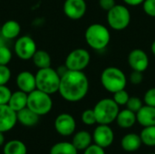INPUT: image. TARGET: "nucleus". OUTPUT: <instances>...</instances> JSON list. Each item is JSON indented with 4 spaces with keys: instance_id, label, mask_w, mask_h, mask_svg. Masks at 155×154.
I'll return each instance as SVG.
<instances>
[{
    "instance_id": "nucleus-1",
    "label": "nucleus",
    "mask_w": 155,
    "mask_h": 154,
    "mask_svg": "<svg viewBox=\"0 0 155 154\" xmlns=\"http://www.w3.org/2000/svg\"><path fill=\"white\" fill-rule=\"evenodd\" d=\"M89 91V80L84 71H70L61 76L58 93L67 102L83 100Z\"/></svg>"
},
{
    "instance_id": "nucleus-2",
    "label": "nucleus",
    "mask_w": 155,
    "mask_h": 154,
    "mask_svg": "<svg viewBox=\"0 0 155 154\" xmlns=\"http://www.w3.org/2000/svg\"><path fill=\"white\" fill-rule=\"evenodd\" d=\"M86 44L95 51L104 50L111 41V33L109 29L98 23L90 25L84 33Z\"/></svg>"
},
{
    "instance_id": "nucleus-3",
    "label": "nucleus",
    "mask_w": 155,
    "mask_h": 154,
    "mask_svg": "<svg viewBox=\"0 0 155 154\" xmlns=\"http://www.w3.org/2000/svg\"><path fill=\"white\" fill-rule=\"evenodd\" d=\"M100 81L103 87L107 92L112 93L125 89L127 85V78L125 74L115 66L106 67L101 74Z\"/></svg>"
},
{
    "instance_id": "nucleus-4",
    "label": "nucleus",
    "mask_w": 155,
    "mask_h": 154,
    "mask_svg": "<svg viewBox=\"0 0 155 154\" xmlns=\"http://www.w3.org/2000/svg\"><path fill=\"white\" fill-rule=\"evenodd\" d=\"M60 81V74L52 67L38 69L37 73L35 74L36 89L45 92L50 95L58 92Z\"/></svg>"
},
{
    "instance_id": "nucleus-5",
    "label": "nucleus",
    "mask_w": 155,
    "mask_h": 154,
    "mask_svg": "<svg viewBox=\"0 0 155 154\" xmlns=\"http://www.w3.org/2000/svg\"><path fill=\"white\" fill-rule=\"evenodd\" d=\"M94 112L98 124H110L116 120L120 112L119 105L111 98L100 100L94 107Z\"/></svg>"
},
{
    "instance_id": "nucleus-6",
    "label": "nucleus",
    "mask_w": 155,
    "mask_h": 154,
    "mask_svg": "<svg viewBox=\"0 0 155 154\" xmlns=\"http://www.w3.org/2000/svg\"><path fill=\"white\" fill-rule=\"evenodd\" d=\"M27 107L39 116L45 115L53 108V100L50 94L35 89L28 93Z\"/></svg>"
},
{
    "instance_id": "nucleus-7",
    "label": "nucleus",
    "mask_w": 155,
    "mask_h": 154,
    "mask_svg": "<svg viewBox=\"0 0 155 154\" xmlns=\"http://www.w3.org/2000/svg\"><path fill=\"white\" fill-rule=\"evenodd\" d=\"M108 25L115 31H122L128 27L131 23L130 10L124 5H115L107 12Z\"/></svg>"
},
{
    "instance_id": "nucleus-8",
    "label": "nucleus",
    "mask_w": 155,
    "mask_h": 154,
    "mask_svg": "<svg viewBox=\"0 0 155 154\" xmlns=\"http://www.w3.org/2000/svg\"><path fill=\"white\" fill-rule=\"evenodd\" d=\"M90 53L84 48H76L66 56L64 65L70 71H84L90 64Z\"/></svg>"
},
{
    "instance_id": "nucleus-9",
    "label": "nucleus",
    "mask_w": 155,
    "mask_h": 154,
    "mask_svg": "<svg viewBox=\"0 0 155 154\" xmlns=\"http://www.w3.org/2000/svg\"><path fill=\"white\" fill-rule=\"evenodd\" d=\"M36 51L35 41L28 35L18 37L15 43V53L16 56L22 60L32 59Z\"/></svg>"
},
{
    "instance_id": "nucleus-10",
    "label": "nucleus",
    "mask_w": 155,
    "mask_h": 154,
    "mask_svg": "<svg viewBox=\"0 0 155 154\" xmlns=\"http://www.w3.org/2000/svg\"><path fill=\"white\" fill-rule=\"evenodd\" d=\"M128 64L133 71L143 73L149 67L148 54L142 49H134L128 55Z\"/></svg>"
},
{
    "instance_id": "nucleus-11",
    "label": "nucleus",
    "mask_w": 155,
    "mask_h": 154,
    "mask_svg": "<svg viewBox=\"0 0 155 154\" xmlns=\"http://www.w3.org/2000/svg\"><path fill=\"white\" fill-rule=\"evenodd\" d=\"M93 140L95 144L104 149L113 144L114 140V133L108 124H99L94 131Z\"/></svg>"
},
{
    "instance_id": "nucleus-12",
    "label": "nucleus",
    "mask_w": 155,
    "mask_h": 154,
    "mask_svg": "<svg viewBox=\"0 0 155 154\" xmlns=\"http://www.w3.org/2000/svg\"><path fill=\"white\" fill-rule=\"evenodd\" d=\"M76 128L74 118L66 113L59 114L54 120V129L62 136L72 135Z\"/></svg>"
},
{
    "instance_id": "nucleus-13",
    "label": "nucleus",
    "mask_w": 155,
    "mask_h": 154,
    "mask_svg": "<svg viewBox=\"0 0 155 154\" xmlns=\"http://www.w3.org/2000/svg\"><path fill=\"white\" fill-rule=\"evenodd\" d=\"M86 9L85 0H65L64 3V13L72 20L83 18L86 13Z\"/></svg>"
},
{
    "instance_id": "nucleus-14",
    "label": "nucleus",
    "mask_w": 155,
    "mask_h": 154,
    "mask_svg": "<svg viewBox=\"0 0 155 154\" xmlns=\"http://www.w3.org/2000/svg\"><path fill=\"white\" fill-rule=\"evenodd\" d=\"M17 123L16 112L8 104L0 105V132L6 133L11 131Z\"/></svg>"
},
{
    "instance_id": "nucleus-15",
    "label": "nucleus",
    "mask_w": 155,
    "mask_h": 154,
    "mask_svg": "<svg viewBox=\"0 0 155 154\" xmlns=\"http://www.w3.org/2000/svg\"><path fill=\"white\" fill-rule=\"evenodd\" d=\"M16 85L20 91L29 93L36 89L35 75L31 72L23 71L16 76Z\"/></svg>"
},
{
    "instance_id": "nucleus-16",
    "label": "nucleus",
    "mask_w": 155,
    "mask_h": 154,
    "mask_svg": "<svg viewBox=\"0 0 155 154\" xmlns=\"http://www.w3.org/2000/svg\"><path fill=\"white\" fill-rule=\"evenodd\" d=\"M137 123L143 127L155 125V107L143 105L136 113Z\"/></svg>"
},
{
    "instance_id": "nucleus-17",
    "label": "nucleus",
    "mask_w": 155,
    "mask_h": 154,
    "mask_svg": "<svg viewBox=\"0 0 155 154\" xmlns=\"http://www.w3.org/2000/svg\"><path fill=\"white\" fill-rule=\"evenodd\" d=\"M17 122L20 123L22 125L26 127H33L36 125L39 122V115L30 110L28 107H25L19 112L16 113Z\"/></svg>"
},
{
    "instance_id": "nucleus-18",
    "label": "nucleus",
    "mask_w": 155,
    "mask_h": 154,
    "mask_svg": "<svg viewBox=\"0 0 155 154\" xmlns=\"http://www.w3.org/2000/svg\"><path fill=\"white\" fill-rule=\"evenodd\" d=\"M21 32V25L15 20L5 21L1 27V34L4 38L12 40L18 37Z\"/></svg>"
},
{
    "instance_id": "nucleus-19",
    "label": "nucleus",
    "mask_w": 155,
    "mask_h": 154,
    "mask_svg": "<svg viewBox=\"0 0 155 154\" xmlns=\"http://www.w3.org/2000/svg\"><path fill=\"white\" fill-rule=\"evenodd\" d=\"M143 144L140 135L136 133H128L124 135L121 141V146L124 151L128 152H134L139 150Z\"/></svg>"
},
{
    "instance_id": "nucleus-20",
    "label": "nucleus",
    "mask_w": 155,
    "mask_h": 154,
    "mask_svg": "<svg viewBox=\"0 0 155 154\" xmlns=\"http://www.w3.org/2000/svg\"><path fill=\"white\" fill-rule=\"evenodd\" d=\"M27 98H28V93L18 90L15 93H12L7 104L15 112L17 113L20 110L27 107Z\"/></svg>"
},
{
    "instance_id": "nucleus-21",
    "label": "nucleus",
    "mask_w": 155,
    "mask_h": 154,
    "mask_svg": "<svg viewBox=\"0 0 155 154\" xmlns=\"http://www.w3.org/2000/svg\"><path fill=\"white\" fill-rule=\"evenodd\" d=\"M115 121H116L118 126H120L123 129L131 128L137 122L136 113L126 108V109L122 110V111L119 112Z\"/></svg>"
},
{
    "instance_id": "nucleus-22",
    "label": "nucleus",
    "mask_w": 155,
    "mask_h": 154,
    "mask_svg": "<svg viewBox=\"0 0 155 154\" xmlns=\"http://www.w3.org/2000/svg\"><path fill=\"white\" fill-rule=\"evenodd\" d=\"M92 141L93 136L90 134V133L86 131H80L74 135L72 143L77 149V151H84L92 144Z\"/></svg>"
},
{
    "instance_id": "nucleus-23",
    "label": "nucleus",
    "mask_w": 155,
    "mask_h": 154,
    "mask_svg": "<svg viewBox=\"0 0 155 154\" xmlns=\"http://www.w3.org/2000/svg\"><path fill=\"white\" fill-rule=\"evenodd\" d=\"M4 154H27L26 145L20 140H11L4 145Z\"/></svg>"
},
{
    "instance_id": "nucleus-24",
    "label": "nucleus",
    "mask_w": 155,
    "mask_h": 154,
    "mask_svg": "<svg viewBox=\"0 0 155 154\" xmlns=\"http://www.w3.org/2000/svg\"><path fill=\"white\" fill-rule=\"evenodd\" d=\"M32 60H33L34 64L38 69L51 67V64H52L51 56L45 50H37L35 53L34 56L32 57Z\"/></svg>"
},
{
    "instance_id": "nucleus-25",
    "label": "nucleus",
    "mask_w": 155,
    "mask_h": 154,
    "mask_svg": "<svg viewBox=\"0 0 155 154\" xmlns=\"http://www.w3.org/2000/svg\"><path fill=\"white\" fill-rule=\"evenodd\" d=\"M49 154H78V151L72 143L60 142L52 146Z\"/></svg>"
},
{
    "instance_id": "nucleus-26",
    "label": "nucleus",
    "mask_w": 155,
    "mask_h": 154,
    "mask_svg": "<svg viewBox=\"0 0 155 154\" xmlns=\"http://www.w3.org/2000/svg\"><path fill=\"white\" fill-rule=\"evenodd\" d=\"M142 143L150 147L155 146V125L143 127L140 133Z\"/></svg>"
},
{
    "instance_id": "nucleus-27",
    "label": "nucleus",
    "mask_w": 155,
    "mask_h": 154,
    "mask_svg": "<svg viewBox=\"0 0 155 154\" xmlns=\"http://www.w3.org/2000/svg\"><path fill=\"white\" fill-rule=\"evenodd\" d=\"M130 98V95L128 93V92L125 90V89H123V90H120L116 93H114V101L119 105V106H122V105H126L128 100Z\"/></svg>"
},
{
    "instance_id": "nucleus-28",
    "label": "nucleus",
    "mask_w": 155,
    "mask_h": 154,
    "mask_svg": "<svg viewBox=\"0 0 155 154\" xmlns=\"http://www.w3.org/2000/svg\"><path fill=\"white\" fill-rule=\"evenodd\" d=\"M82 122L85 125H94L96 123V117L94 112V109H87L83 112L82 116H81Z\"/></svg>"
},
{
    "instance_id": "nucleus-29",
    "label": "nucleus",
    "mask_w": 155,
    "mask_h": 154,
    "mask_svg": "<svg viewBox=\"0 0 155 154\" xmlns=\"http://www.w3.org/2000/svg\"><path fill=\"white\" fill-rule=\"evenodd\" d=\"M143 106V101L139 98V97H136V96H130L127 103H126V107L127 109L131 110L132 112L134 113H137L142 107Z\"/></svg>"
},
{
    "instance_id": "nucleus-30",
    "label": "nucleus",
    "mask_w": 155,
    "mask_h": 154,
    "mask_svg": "<svg viewBox=\"0 0 155 154\" xmlns=\"http://www.w3.org/2000/svg\"><path fill=\"white\" fill-rule=\"evenodd\" d=\"M12 59V52L5 45H0V64L7 65Z\"/></svg>"
},
{
    "instance_id": "nucleus-31",
    "label": "nucleus",
    "mask_w": 155,
    "mask_h": 154,
    "mask_svg": "<svg viewBox=\"0 0 155 154\" xmlns=\"http://www.w3.org/2000/svg\"><path fill=\"white\" fill-rule=\"evenodd\" d=\"M11 78V71L7 65L0 64V85H6Z\"/></svg>"
},
{
    "instance_id": "nucleus-32",
    "label": "nucleus",
    "mask_w": 155,
    "mask_h": 154,
    "mask_svg": "<svg viewBox=\"0 0 155 154\" xmlns=\"http://www.w3.org/2000/svg\"><path fill=\"white\" fill-rule=\"evenodd\" d=\"M142 5L144 13L147 15L155 18V0H144Z\"/></svg>"
},
{
    "instance_id": "nucleus-33",
    "label": "nucleus",
    "mask_w": 155,
    "mask_h": 154,
    "mask_svg": "<svg viewBox=\"0 0 155 154\" xmlns=\"http://www.w3.org/2000/svg\"><path fill=\"white\" fill-rule=\"evenodd\" d=\"M12 92L6 85H0V105L7 104L11 97Z\"/></svg>"
},
{
    "instance_id": "nucleus-34",
    "label": "nucleus",
    "mask_w": 155,
    "mask_h": 154,
    "mask_svg": "<svg viewBox=\"0 0 155 154\" xmlns=\"http://www.w3.org/2000/svg\"><path fill=\"white\" fill-rule=\"evenodd\" d=\"M143 102L146 105L155 107V87H152L146 91L143 96Z\"/></svg>"
},
{
    "instance_id": "nucleus-35",
    "label": "nucleus",
    "mask_w": 155,
    "mask_h": 154,
    "mask_svg": "<svg viewBox=\"0 0 155 154\" xmlns=\"http://www.w3.org/2000/svg\"><path fill=\"white\" fill-rule=\"evenodd\" d=\"M84 154H105L104 149L97 144H91L84 151Z\"/></svg>"
},
{
    "instance_id": "nucleus-36",
    "label": "nucleus",
    "mask_w": 155,
    "mask_h": 154,
    "mask_svg": "<svg viewBox=\"0 0 155 154\" xmlns=\"http://www.w3.org/2000/svg\"><path fill=\"white\" fill-rule=\"evenodd\" d=\"M143 80V73L137 72V71H133L132 74H130V82L133 84H140Z\"/></svg>"
},
{
    "instance_id": "nucleus-37",
    "label": "nucleus",
    "mask_w": 155,
    "mask_h": 154,
    "mask_svg": "<svg viewBox=\"0 0 155 154\" xmlns=\"http://www.w3.org/2000/svg\"><path fill=\"white\" fill-rule=\"evenodd\" d=\"M115 0H99V5L104 10L108 12L115 5Z\"/></svg>"
},
{
    "instance_id": "nucleus-38",
    "label": "nucleus",
    "mask_w": 155,
    "mask_h": 154,
    "mask_svg": "<svg viewBox=\"0 0 155 154\" xmlns=\"http://www.w3.org/2000/svg\"><path fill=\"white\" fill-rule=\"evenodd\" d=\"M124 4L131 5V6H137L143 3L144 0H123Z\"/></svg>"
},
{
    "instance_id": "nucleus-39",
    "label": "nucleus",
    "mask_w": 155,
    "mask_h": 154,
    "mask_svg": "<svg viewBox=\"0 0 155 154\" xmlns=\"http://www.w3.org/2000/svg\"><path fill=\"white\" fill-rule=\"evenodd\" d=\"M5 143V136H4V133L0 132V146H2Z\"/></svg>"
},
{
    "instance_id": "nucleus-40",
    "label": "nucleus",
    "mask_w": 155,
    "mask_h": 154,
    "mask_svg": "<svg viewBox=\"0 0 155 154\" xmlns=\"http://www.w3.org/2000/svg\"><path fill=\"white\" fill-rule=\"evenodd\" d=\"M151 51H152L153 54L155 56V40L153 42V44L151 45Z\"/></svg>"
},
{
    "instance_id": "nucleus-41",
    "label": "nucleus",
    "mask_w": 155,
    "mask_h": 154,
    "mask_svg": "<svg viewBox=\"0 0 155 154\" xmlns=\"http://www.w3.org/2000/svg\"><path fill=\"white\" fill-rule=\"evenodd\" d=\"M148 154H155V153H148Z\"/></svg>"
}]
</instances>
